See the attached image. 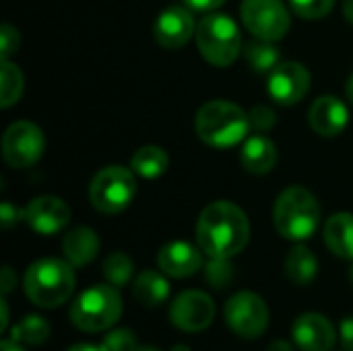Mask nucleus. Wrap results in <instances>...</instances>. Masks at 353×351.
<instances>
[{
	"label": "nucleus",
	"instance_id": "72a5a7b5",
	"mask_svg": "<svg viewBox=\"0 0 353 351\" xmlns=\"http://www.w3.org/2000/svg\"><path fill=\"white\" fill-rule=\"evenodd\" d=\"M339 335H341V343L347 351H353V317L345 319L341 323V329H339Z\"/></svg>",
	"mask_w": 353,
	"mask_h": 351
},
{
	"label": "nucleus",
	"instance_id": "39448f33",
	"mask_svg": "<svg viewBox=\"0 0 353 351\" xmlns=\"http://www.w3.org/2000/svg\"><path fill=\"white\" fill-rule=\"evenodd\" d=\"M122 317V298L114 285H93L70 306V323L85 333L112 329Z\"/></svg>",
	"mask_w": 353,
	"mask_h": 351
},
{
	"label": "nucleus",
	"instance_id": "2f4dec72",
	"mask_svg": "<svg viewBox=\"0 0 353 351\" xmlns=\"http://www.w3.org/2000/svg\"><path fill=\"white\" fill-rule=\"evenodd\" d=\"M0 43H2V60H8L19 48V31L12 25L0 27Z\"/></svg>",
	"mask_w": 353,
	"mask_h": 351
},
{
	"label": "nucleus",
	"instance_id": "9d476101",
	"mask_svg": "<svg viewBox=\"0 0 353 351\" xmlns=\"http://www.w3.org/2000/svg\"><path fill=\"white\" fill-rule=\"evenodd\" d=\"M43 132L33 122H12L2 134V157L10 168L25 170L33 166L43 155Z\"/></svg>",
	"mask_w": 353,
	"mask_h": 351
},
{
	"label": "nucleus",
	"instance_id": "4468645a",
	"mask_svg": "<svg viewBox=\"0 0 353 351\" xmlns=\"http://www.w3.org/2000/svg\"><path fill=\"white\" fill-rule=\"evenodd\" d=\"M196 33V23L194 17L188 8L184 6H170L165 8L153 27V35L157 43L165 50H176L182 48L192 35Z\"/></svg>",
	"mask_w": 353,
	"mask_h": 351
},
{
	"label": "nucleus",
	"instance_id": "f704fd0d",
	"mask_svg": "<svg viewBox=\"0 0 353 351\" xmlns=\"http://www.w3.org/2000/svg\"><path fill=\"white\" fill-rule=\"evenodd\" d=\"M0 283H2V298H6V296L12 292L14 283H17V279H14V275H12V269H10V267H4V269H2Z\"/></svg>",
	"mask_w": 353,
	"mask_h": 351
},
{
	"label": "nucleus",
	"instance_id": "393cba45",
	"mask_svg": "<svg viewBox=\"0 0 353 351\" xmlns=\"http://www.w3.org/2000/svg\"><path fill=\"white\" fill-rule=\"evenodd\" d=\"M244 56L256 72H271L279 64V50L273 46V41L259 39V37L256 41H250L246 46Z\"/></svg>",
	"mask_w": 353,
	"mask_h": 351
},
{
	"label": "nucleus",
	"instance_id": "6e6552de",
	"mask_svg": "<svg viewBox=\"0 0 353 351\" xmlns=\"http://www.w3.org/2000/svg\"><path fill=\"white\" fill-rule=\"evenodd\" d=\"M240 14L246 29L259 39L277 41L290 29V10L281 0H242Z\"/></svg>",
	"mask_w": 353,
	"mask_h": 351
},
{
	"label": "nucleus",
	"instance_id": "cd10ccee",
	"mask_svg": "<svg viewBox=\"0 0 353 351\" xmlns=\"http://www.w3.org/2000/svg\"><path fill=\"white\" fill-rule=\"evenodd\" d=\"M294 12L302 19L314 21V19H323L333 10L335 0H290Z\"/></svg>",
	"mask_w": 353,
	"mask_h": 351
},
{
	"label": "nucleus",
	"instance_id": "7ed1b4c3",
	"mask_svg": "<svg viewBox=\"0 0 353 351\" xmlns=\"http://www.w3.org/2000/svg\"><path fill=\"white\" fill-rule=\"evenodd\" d=\"M74 271L68 261L39 259L35 261L23 279L27 298L39 308H58L74 292Z\"/></svg>",
	"mask_w": 353,
	"mask_h": 351
},
{
	"label": "nucleus",
	"instance_id": "473e14b6",
	"mask_svg": "<svg viewBox=\"0 0 353 351\" xmlns=\"http://www.w3.org/2000/svg\"><path fill=\"white\" fill-rule=\"evenodd\" d=\"M19 219H25V211H19L17 207H12L10 203H2L0 207V221L4 230H10Z\"/></svg>",
	"mask_w": 353,
	"mask_h": 351
},
{
	"label": "nucleus",
	"instance_id": "f257e3e1",
	"mask_svg": "<svg viewBox=\"0 0 353 351\" xmlns=\"http://www.w3.org/2000/svg\"><path fill=\"white\" fill-rule=\"evenodd\" d=\"M250 240V223L240 207L228 201L211 203L196 221L199 248L209 259H232Z\"/></svg>",
	"mask_w": 353,
	"mask_h": 351
},
{
	"label": "nucleus",
	"instance_id": "37998d69",
	"mask_svg": "<svg viewBox=\"0 0 353 351\" xmlns=\"http://www.w3.org/2000/svg\"><path fill=\"white\" fill-rule=\"evenodd\" d=\"M132 351H159V350H155V348H149V345H137V348H134Z\"/></svg>",
	"mask_w": 353,
	"mask_h": 351
},
{
	"label": "nucleus",
	"instance_id": "5701e85b",
	"mask_svg": "<svg viewBox=\"0 0 353 351\" xmlns=\"http://www.w3.org/2000/svg\"><path fill=\"white\" fill-rule=\"evenodd\" d=\"M168 163H170L168 153L161 147H157V145L141 147L132 155V159H130L132 172L139 174V176H143V178H159L161 174H165Z\"/></svg>",
	"mask_w": 353,
	"mask_h": 351
},
{
	"label": "nucleus",
	"instance_id": "a878e982",
	"mask_svg": "<svg viewBox=\"0 0 353 351\" xmlns=\"http://www.w3.org/2000/svg\"><path fill=\"white\" fill-rule=\"evenodd\" d=\"M23 93V74L17 64L2 60L0 66V108H10Z\"/></svg>",
	"mask_w": 353,
	"mask_h": 351
},
{
	"label": "nucleus",
	"instance_id": "4c0bfd02",
	"mask_svg": "<svg viewBox=\"0 0 353 351\" xmlns=\"http://www.w3.org/2000/svg\"><path fill=\"white\" fill-rule=\"evenodd\" d=\"M0 351H25L21 348V343L12 341V339H2L0 343Z\"/></svg>",
	"mask_w": 353,
	"mask_h": 351
},
{
	"label": "nucleus",
	"instance_id": "f03ea898",
	"mask_svg": "<svg viewBox=\"0 0 353 351\" xmlns=\"http://www.w3.org/2000/svg\"><path fill=\"white\" fill-rule=\"evenodd\" d=\"M250 120L248 114L225 99H213L196 112L194 128L203 143L215 149H228L246 139Z\"/></svg>",
	"mask_w": 353,
	"mask_h": 351
},
{
	"label": "nucleus",
	"instance_id": "58836bf2",
	"mask_svg": "<svg viewBox=\"0 0 353 351\" xmlns=\"http://www.w3.org/2000/svg\"><path fill=\"white\" fill-rule=\"evenodd\" d=\"M0 310H2V325H0V331H6L8 327V306H6V300L2 298L0 302Z\"/></svg>",
	"mask_w": 353,
	"mask_h": 351
},
{
	"label": "nucleus",
	"instance_id": "ea45409f",
	"mask_svg": "<svg viewBox=\"0 0 353 351\" xmlns=\"http://www.w3.org/2000/svg\"><path fill=\"white\" fill-rule=\"evenodd\" d=\"M343 14L350 23H353V0H343Z\"/></svg>",
	"mask_w": 353,
	"mask_h": 351
},
{
	"label": "nucleus",
	"instance_id": "1a4fd4ad",
	"mask_svg": "<svg viewBox=\"0 0 353 351\" xmlns=\"http://www.w3.org/2000/svg\"><path fill=\"white\" fill-rule=\"evenodd\" d=\"M225 323L236 335L256 339L269 327V308L254 292H238L225 304Z\"/></svg>",
	"mask_w": 353,
	"mask_h": 351
},
{
	"label": "nucleus",
	"instance_id": "e433bc0d",
	"mask_svg": "<svg viewBox=\"0 0 353 351\" xmlns=\"http://www.w3.org/2000/svg\"><path fill=\"white\" fill-rule=\"evenodd\" d=\"M267 351H294V348H292L288 341H283V339H275V341L267 348Z\"/></svg>",
	"mask_w": 353,
	"mask_h": 351
},
{
	"label": "nucleus",
	"instance_id": "2eb2a0df",
	"mask_svg": "<svg viewBox=\"0 0 353 351\" xmlns=\"http://www.w3.org/2000/svg\"><path fill=\"white\" fill-rule=\"evenodd\" d=\"M292 337L302 351H329L335 345V327L323 314H302L296 319Z\"/></svg>",
	"mask_w": 353,
	"mask_h": 351
},
{
	"label": "nucleus",
	"instance_id": "aec40b11",
	"mask_svg": "<svg viewBox=\"0 0 353 351\" xmlns=\"http://www.w3.org/2000/svg\"><path fill=\"white\" fill-rule=\"evenodd\" d=\"M325 244L339 257L353 261V213H335L325 223Z\"/></svg>",
	"mask_w": 353,
	"mask_h": 351
},
{
	"label": "nucleus",
	"instance_id": "f8f14e48",
	"mask_svg": "<svg viewBox=\"0 0 353 351\" xmlns=\"http://www.w3.org/2000/svg\"><path fill=\"white\" fill-rule=\"evenodd\" d=\"M269 95L281 106L302 101L310 89V72L300 62H279L269 74Z\"/></svg>",
	"mask_w": 353,
	"mask_h": 351
},
{
	"label": "nucleus",
	"instance_id": "79ce46f5",
	"mask_svg": "<svg viewBox=\"0 0 353 351\" xmlns=\"http://www.w3.org/2000/svg\"><path fill=\"white\" fill-rule=\"evenodd\" d=\"M345 93H347V97H350V101L353 103V74L350 77V81H347V85H345Z\"/></svg>",
	"mask_w": 353,
	"mask_h": 351
},
{
	"label": "nucleus",
	"instance_id": "a19ab883",
	"mask_svg": "<svg viewBox=\"0 0 353 351\" xmlns=\"http://www.w3.org/2000/svg\"><path fill=\"white\" fill-rule=\"evenodd\" d=\"M66 351H101L99 348H93V345H74V348H70V350Z\"/></svg>",
	"mask_w": 353,
	"mask_h": 351
},
{
	"label": "nucleus",
	"instance_id": "a18cd8bd",
	"mask_svg": "<svg viewBox=\"0 0 353 351\" xmlns=\"http://www.w3.org/2000/svg\"><path fill=\"white\" fill-rule=\"evenodd\" d=\"M350 281H352V285H353V265H352V269H350Z\"/></svg>",
	"mask_w": 353,
	"mask_h": 351
},
{
	"label": "nucleus",
	"instance_id": "dca6fc26",
	"mask_svg": "<svg viewBox=\"0 0 353 351\" xmlns=\"http://www.w3.org/2000/svg\"><path fill=\"white\" fill-rule=\"evenodd\" d=\"M308 122L312 130L321 137H337L350 124L347 106L335 95H321L308 112Z\"/></svg>",
	"mask_w": 353,
	"mask_h": 351
},
{
	"label": "nucleus",
	"instance_id": "f3484780",
	"mask_svg": "<svg viewBox=\"0 0 353 351\" xmlns=\"http://www.w3.org/2000/svg\"><path fill=\"white\" fill-rule=\"evenodd\" d=\"M159 269L170 277H190L203 267V254L196 246L188 242H170L157 254Z\"/></svg>",
	"mask_w": 353,
	"mask_h": 351
},
{
	"label": "nucleus",
	"instance_id": "bb28decb",
	"mask_svg": "<svg viewBox=\"0 0 353 351\" xmlns=\"http://www.w3.org/2000/svg\"><path fill=\"white\" fill-rule=\"evenodd\" d=\"M134 273V263L128 254L124 252H112L103 261V275L114 288H124Z\"/></svg>",
	"mask_w": 353,
	"mask_h": 351
},
{
	"label": "nucleus",
	"instance_id": "b1692460",
	"mask_svg": "<svg viewBox=\"0 0 353 351\" xmlns=\"http://www.w3.org/2000/svg\"><path fill=\"white\" fill-rule=\"evenodd\" d=\"M48 337H50V325L41 317H25L10 331V339L21 345H43Z\"/></svg>",
	"mask_w": 353,
	"mask_h": 351
},
{
	"label": "nucleus",
	"instance_id": "0eeeda50",
	"mask_svg": "<svg viewBox=\"0 0 353 351\" xmlns=\"http://www.w3.org/2000/svg\"><path fill=\"white\" fill-rule=\"evenodd\" d=\"M137 182L128 168L124 166H108L101 172H97L89 186V199L91 205L105 213L116 215L122 213L134 199Z\"/></svg>",
	"mask_w": 353,
	"mask_h": 351
},
{
	"label": "nucleus",
	"instance_id": "423d86ee",
	"mask_svg": "<svg viewBox=\"0 0 353 351\" xmlns=\"http://www.w3.org/2000/svg\"><path fill=\"white\" fill-rule=\"evenodd\" d=\"M194 37L199 52L213 66H230L242 50L240 29L228 14H207L201 19Z\"/></svg>",
	"mask_w": 353,
	"mask_h": 351
},
{
	"label": "nucleus",
	"instance_id": "9b49d317",
	"mask_svg": "<svg viewBox=\"0 0 353 351\" xmlns=\"http://www.w3.org/2000/svg\"><path fill=\"white\" fill-rule=\"evenodd\" d=\"M215 319V302L205 292L188 290L182 292L172 308H170V321L176 329L186 333H199L205 331Z\"/></svg>",
	"mask_w": 353,
	"mask_h": 351
},
{
	"label": "nucleus",
	"instance_id": "20e7f679",
	"mask_svg": "<svg viewBox=\"0 0 353 351\" xmlns=\"http://www.w3.org/2000/svg\"><path fill=\"white\" fill-rule=\"evenodd\" d=\"M273 221L283 238L294 242L308 240L321 221V207L316 197L302 186L285 188L275 201Z\"/></svg>",
	"mask_w": 353,
	"mask_h": 351
},
{
	"label": "nucleus",
	"instance_id": "412c9836",
	"mask_svg": "<svg viewBox=\"0 0 353 351\" xmlns=\"http://www.w3.org/2000/svg\"><path fill=\"white\" fill-rule=\"evenodd\" d=\"M132 296L137 298V302L141 306L157 308V306H161L168 300L170 283L157 271H143L141 275H137V279L132 283Z\"/></svg>",
	"mask_w": 353,
	"mask_h": 351
},
{
	"label": "nucleus",
	"instance_id": "c85d7f7f",
	"mask_svg": "<svg viewBox=\"0 0 353 351\" xmlns=\"http://www.w3.org/2000/svg\"><path fill=\"white\" fill-rule=\"evenodd\" d=\"M205 275L213 288H225L234 279V267H232L230 259H211L207 263Z\"/></svg>",
	"mask_w": 353,
	"mask_h": 351
},
{
	"label": "nucleus",
	"instance_id": "ddd939ff",
	"mask_svg": "<svg viewBox=\"0 0 353 351\" xmlns=\"http://www.w3.org/2000/svg\"><path fill=\"white\" fill-rule=\"evenodd\" d=\"M23 211H25L27 225L33 232L41 234V236L58 234L70 221V209H68V205L62 199L52 197V194L33 199Z\"/></svg>",
	"mask_w": 353,
	"mask_h": 351
},
{
	"label": "nucleus",
	"instance_id": "c9c22d12",
	"mask_svg": "<svg viewBox=\"0 0 353 351\" xmlns=\"http://www.w3.org/2000/svg\"><path fill=\"white\" fill-rule=\"evenodd\" d=\"M186 6H190L192 10H215L217 6H221L225 0H184Z\"/></svg>",
	"mask_w": 353,
	"mask_h": 351
},
{
	"label": "nucleus",
	"instance_id": "c03bdc74",
	"mask_svg": "<svg viewBox=\"0 0 353 351\" xmlns=\"http://www.w3.org/2000/svg\"><path fill=\"white\" fill-rule=\"evenodd\" d=\"M172 351H190V348L188 345H174Z\"/></svg>",
	"mask_w": 353,
	"mask_h": 351
},
{
	"label": "nucleus",
	"instance_id": "c756f323",
	"mask_svg": "<svg viewBox=\"0 0 353 351\" xmlns=\"http://www.w3.org/2000/svg\"><path fill=\"white\" fill-rule=\"evenodd\" d=\"M137 348V337H134V333L132 331H128V329H116V331H112L105 339H103V343H101V351H132Z\"/></svg>",
	"mask_w": 353,
	"mask_h": 351
},
{
	"label": "nucleus",
	"instance_id": "7c9ffc66",
	"mask_svg": "<svg viewBox=\"0 0 353 351\" xmlns=\"http://www.w3.org/2000/svg\"><path fill=\"white\" fill-rule=\"evenodd\" d=\"M250 126L259 132H267L275 126V112L269 106H254L248 114Z\"/></svg>",
	"mask_w": 353,
	"mask_h": 351
},
{
	"label": "nucleus",
	"instance_id": "a211bd4d",
	"mask_svg": "<svg viewBox=\"0 0 353 351\" xmlns=\"http://www.w3.org/2000/svg\"><path fill=\"white\" fill-rule=\"evenodd\" d=\"M62 252L72 267H87L99 252V238L91 228H74L64 236Z\"/></svg>",
	"mask_w": 353,
	"mask_h": 351
},
{
	"label": "nucleus",
	"instance_id": "4be33fe9",
	"mask_svg": "<svg viewBox=\"0 0 353 351\" xmlns=\"http://www.w3.org/2000/svg\"><path fill=\"white\" fill-rule=\"evenodd\" d=\"M319 273V261L308 246H294L285 259V275L296 285H308Z\"/></svg>",
	"mask_w": 353,
	"mask_h": 351
},
{
	"label": "nucleus",
	"instance_id": "6ab92c4d",
	"mask_svg": "<svg viewBox=\"0 0 353 351\" xmlns=\"http://www.w3.org/2000/svg\"><path fill=\"white\" fill-rule=\"evenodd\" d=\"M242 166L246 168V172L263 176L269 174L275 163H277V147L271 139L263 137V134H254L250 139L244 141L242 147Z\"/></svg>",
	"mask_w": 353,
	"mask_h": 351
}]
</instances>
